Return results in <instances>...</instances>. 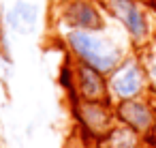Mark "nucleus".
Returning <instances> with one entry per match:
<instances>
[{
    "label": "nucleus",
    "instance_id": "nucleus-1",
    "mask_svg": "<svg viewBox=\"0 0 156 148\" xmlns=\"http://www.w3.org/2000/svg\"><path fill=\"white\" fill-rule=\"evenodd\" d=\"M66 45L77 58V62L94 67L105 75H109L126 58L124 50L109 37L101 35V30H69Z\"/></svg>",
    "mask_w": 156,
    "mask_h": 148
},
{
    "label": "nucleus",
    "instance_id": "nucleus-2",
    "mask_svg": "<svg viewBox=\"0 0 156 148\" xmlns=\"http://www.w3.org/2000/svg\"><path fill=\"white\" fill-rule=\"evenodd\" d=\"M103 7L126 30L137 47L152 41V22L139 0H103Z\"/></svg>",
    "mask_w": 156,
    "mask_h": 148
},
{
    "label": "nucleus",
    "instance_id": "nucleus-3",
    "mask_svg": "<svg viewBox=\"0 0 156 148\" xmlns=\"http://www.w3.org/2000/svg\"><path fill=\"white\" fill-rule=\"evenodd\" d=\"M107 86H109V97L115 101H126L147 94L150 92L147 75L139 56H126L107 75Z\"/></svg>",
    "mask_w": 156,
    "mask_h": 148
},
{
    "label": "nucleus",
    "instance_id": "nucleus-4",
    "mask_svg": "<svg viewBox=\"0 0 156 148\" xmlns=\"http://www.w3.org/2000/svg\"><path fill=\"white\" fill-rule=\"evenodd\" d=\"M113 109H115L118 122L133 129L135 133L147 137L150 133L156 131V103L147 94L118 101Z\"/></svg>",
    "mask_w": 156,
    "mask_h": 148
},
{
    "label": "nucleus",
    "instance_id": "nucleus-5",
    "mask_svg": "<svg viewBox=\"0 0 156 148\" xmlns=\"http://www.w3.org/2000/svg\"><path fill=\"white\" fill-rule=\"evenodd\" d=\"M75 116L83 131L92 135L94 139H103L115 124V109L109 105V101H83L75 99Z\"/></svg>",
    "mask_w": 156,
    "mask_h": 148
},
{
    "label": "nucleus",
    "instance_id": "nucleus-6",
    "mask_svg": "<svg viewBox=\"0 0 156 148\" xmlns=\"http://www.w3.org/2000/svg\"><path fill=\"white\" fill-rule=\"evenodd\" d=\"M62 22L71 30H103L105 15L92 0H66Z\"/></svg>",
    "mask_w": 156,
    "mask_h": 148
},
{
    "label": "nucleus",
    "instance_id": "nucleus-7",
    "mask_svg": "<svg viewBox=\"0 0 156 148\" xmlns=\"http://www.w3.org/2000/svg\"><path fill=\"white\" fill-rule=\"evenodd\" d=\"M75 99L83 101H109V86L107 75L96 71L94 67H88L79 62L75 67Z\"/></svg>",
    "mask_w": 156,
    "mask_h": 148
},
{
    "label": "nucleus",
    "instance_id": "nucleus-8",
    "mask_svg": "<svg viewBox=\"0 0 156 148\" xmlns=\"http://www.w3.org/2000/svg\"><path fill=\"white\" fill-rule=\"evenodd\" d=\"M7 24L11 30L20 32V35H30L37 30V24H39V9L30 2H20L13 5V9L7 13Z\"/></svg>",
    "mask_w": 156,
    "mask_h": 148
},
{
    "label": "nucleus",
    "instance_id": "nucleus-9",
    "mask_svg": "<svg viewBox=\"0 0 156 148\" xmlns=\"http://www.w3.org/2000/svg\"><path fill=\"white\" fill-rule=\"evenodd\" d=\"M101 142V148H143V135L135 133L133 129L124 127V124H115Z\"/></svg>",
    "mask_w": 156,
    "mask_h": 148
},
{
    "label": "nucleus",
    "instance_id": "nucleus-10",
    "mask_svg": "<svg viewBox=\"0 0 156 148\" xmlns=\"http://www.w3.org/2000/svg\"><path fill=\"white\" fill-rule=\"evenodd\" d=\"M139 60L145 69V75H147V86H150V92L154 99H156V39H152L150 43H145L143 47H139Z\"/></svg>",
    "mask_w": 156,
    "mask_h": 148
}]
</instances>
